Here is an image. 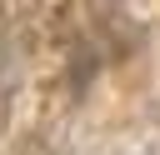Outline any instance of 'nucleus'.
<instances>
[]
</instances>
